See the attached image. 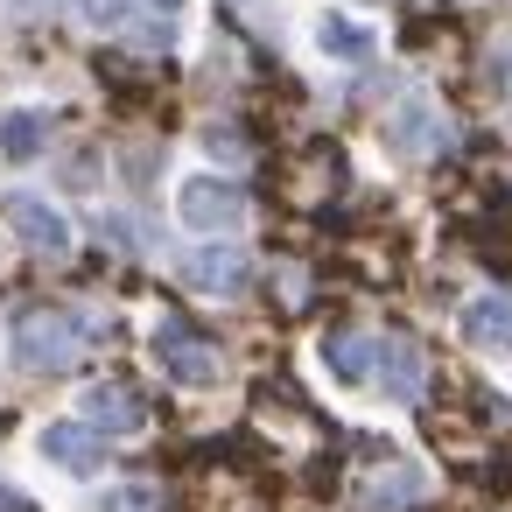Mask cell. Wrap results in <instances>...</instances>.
Here are the masks:
<instances>
[{"instance_id": "6da1fadb", "label": "cell", "mask_w": 512, "mask_h": 512, "mask_svg": "<svg viewBox=\"0 0 512 512\" xmlns=\"http://www.w3.org/2000/svg\"><path fill=\"white\" fill-rule=\"evenodd\" d=\"M85 337H106V323H71L64 309H43V302L15 309V323H8V351L22 372H64Z\"/></svg>"}, {"instance_id": "7a4b0ae2", "label": "cell", "mask_w": 512, "mask_h": 512, "mask_svg": "<svg viewBox=\"0 0 512 512\" xmlns=\"http://www.w3.org/2000/svg\"><path fill=\"white\" fill-rule=\"evenodd\" d=\"M148 351H155V365H162L176 386H190V393H204V386H218V379H225V358H218V344H211L204 330H190L183 316H155V330H148Z\"/></svg>"}, {"instance_id": "3957f363", "label": "cell", "mask_w": 512, "mask_h": 512, "mask_svg": "<svg viewBox=\"0 0 512 512\" xmlns=\"http://www.w3.org/2000/svg\"><path fill=\"white\" fill-rule=\"evenodd\" d=\"M176 218L197 232V239H225L246 225V190L225 183V176H183L176 183Z\"/></svg>"}, {"instance_id": "277c9868", "label": "cell", "mask_w": 512, "mask_h": 512, "mask_svg": "<svg viewBox=\"0 0 512 512\" xmlns=\"http://www.w3.org/2000/svg\"><path fill=\"white\" fill-rule=\"evenodd\" d=\"M379 134H386V148H400V155H414V162L456 148V127L435 113V99H400V106L379 120Z\"/></svg>"}, {"instance_id": "5b68a950", "label": "cell", "mask_w": 512, "mask_h": 512, "mask_svg": "<svg viewBox=\"0 0 512 512\" xmlns=\"http://www.w3.org/2000/svg\"><path fill=\"white\" fill-rule=\"evenodd\" d=\"M176 274H183L190 295H211V302H232V295L253 288V260L239 246H197V253H183Z\"/></svg>"}, {"instance_id": "8992f818", "label": "cell", "mask_w": 512, "mask_h": 512, "mask_svg": "<svg viewBox=\"0 0 512 512\" xmlns=\"http://www.w3.org/2000/svg\"><path fill=\"white\" fill-rule=\"evenodd\" d=\"M78 421H85L92 435L120 442V435H141V428H148V407H141L120 379H92V386H78Z\"/></svg>"}, {"instance_id": "52a82bcc", "label": "cell", "mask_w": 512, "mask_h": 512, "mask_svg": "<svg viewBox=\"0 0 512 512\" xmlns=\"http://www.w3.org/2000/svg\"><path fill=\"white\" fill-rule=\"evenodd\" d=\"M36 456H43V463H57L64 477H99V470H106V435H92V428L71 414V421L36 428Z\"/></svg>"}, {"instance_id": "ba28073f", "label": "cell", "mask_w": 512, "mask_h": 512, "mask_svg": "<svg viewBox=\"0 0 512 512\" xmlns=\"http://www.w3.org/2000/svg\"><path fill=\"white\" fill-rule=\"evenodd\" d=\"M8 225L22 232V246L29 253H43V260H71V218L57 211V204H43V197H29V190H15L8 197Z\"/></svg>"}, {"instance_id": "9c48e42d", "label": "cell", "mask_w": 512, "mask_h": 512, "mask_svg": "<svg viewBox=\"0 0 512 512\" xmlns=\"http://www.w3.org/2000/svg\"><path fill=\"white\" fill-rule=\"evenodd\" d=\"M379 351H386V337H379V330H330V337L316 344V365H323L337 386H372Z\"/></svg>"}, {"instance_id": "30bf717a", "label": "cell", "mask_w": 512, "mask_h": 512, "mask_svg": "<svg viewBox=\"0 0 512 512\" xmlns=\"http://www.w3.org/2000/svg\"><path fill=\"white\" fill-rule=\"evenodd\" d=\"M463 344L470 351H505L512 344V288H491V295H470L463 316H456Z\"/></svg>"}, {"instance_id": "8fae6325", "label": "cell", "mask_w": 512, "mask_h": 512, "mask_svg": "<svg viewBox=\"0 0 512 512\" xmlns=\"http://www.w3.org/2000/svg\"><path fill=\"white\" fill-rule=\"evenodd\" d=\"M421 351L407 344V337H386V351H379V372H372V393L379 400H393V407H407V400H421Z\"/></svg>"}, {"instance_id": "7c38bea8", "label": "cell", "mask_w": 512, "mask_h": 512, "mask_svg": "<svg viewBox=\"0 0 512 512\" xmlns=\"http://www.w3.org/2000/svg\"><path fill=\"white\" fill-rule=\"evenodd\" d=\"M316 50L330 64H365L379 50V29L372 22H351V15H316Z\"/></svg>"}, {"instance_id": "4fadbf2b", "label": "cell", "mask_w": 512, "mask_h": 512, "mask_svg": "<svg viewBox=\"0 0 512 512\" xmlns=\"http://www.w3.org/2000/svg\"><path fill=\"white\" fill-rule=\"evenodd\" d=\"M43 141H50V120H43L36 106H8V113H0V155H8L15 169H22V162H36V155H43Z\"/></svg>"}, {"instance_id": "5bb4252c", "label": "cell", "mask_w": 512, "mask_h": 512, "mask_svg": "<svg viewBox=\"0 0 512 512\" xmlns=\"http://www.w3.org/2000/svg\"><path fill=\"white\" fill-rule=\"evenodd\" d=\"M428 491V477L414 470V463H400L393 477H365V505H379V512H400V505H414Z\"/></svg>"}, {"instance_id": "9a60e30c", "label": "cell", "mask_w": 512, "mask_h": 512, "mask_svg": "<svg viewBox=\"0 0 512 512\" xmlns=\"http://www.w3.org/2000/svg\"><path fill=\"white\" fill-rule=\"evenodd\" d=\"M71 8H78L85 29H120L127 22V0H71Z\"/></svg>"}, {"instance_id": "2e32d148", "label": "cell", "mask_w": 512, "mask_h": 512, "mask_svg": "<svg viewBox=\"0 0 512 512\" xmlns=\"http://www.w3.org/2000/svg\"><path fill=\"white\" fill-rule=\"evenodd\" d=\"M204 148H218V162H246V141H239L232 127H211V134H204Z\"/></svg>"}, {"instance_id": "e0dca14e", "label": "cell", "mask_w": 512, "mask_h": 512, "mask_svg": "<svg viewBox=\"0 0 512 512\" xmlns=\"http://www.w3.org/2000/svg\"><path fill=\"white\" fill-rule=\"evenodd\" d=\"M0 512H43V498H29V491H15V484H0Z\"/></svg>"}, {"instance_id": "ac0fdd59", "label": "cell", "mask_w": 512, "mask_h": 512, "mask_svg": "<svg viewBox=\"0 0 512 512\" xmlns=\"http://www.w3.org/2000/svg\"><path fill=\"white\" fill-rule=\"evenodd\" d=\"M8 8H15V15H36V8H50V0H8Z\"/></svg>"}, {"instance_id": "d6986e66", "label": "cell", "mask_w": 512, "mask_h": 512, "mask_svg": "<svg viewBox=\"0 0 512 512\" xmlns=\"http://www.w3.org/2000/svg\"><path fill=\"white\" fill-rule=\"evenodd\" d=\"M148 8H162V15H176V8H183V0H148Z\"/></svg>"}]
</instances>
